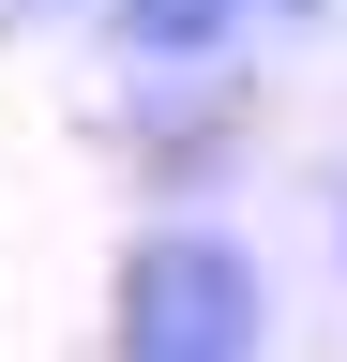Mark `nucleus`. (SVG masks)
<instances>
[{
    "instance_id": "1",
    "label": "nucleus",
    "mask_w": 347,
    "mask_h": 362,
    "mask_svg": "<svg viewBox=\"0 0 347 362\" xmlns=\"http://www.w3.org/2000/svg\"><path fill=\"white\" fill-rule=\"evenodd\" d=\"M272 347V272L227 226H136L106 287V362H257Z\"/></svg>"
},
{
    "instance_id": "3",
    "label": "nucleus",
    "mask_w": 347,
    "mask_h": 362,
    "mask_svg": "<svg viewBox=\"0 0 347 362\" xmlns=\"http://www.w3.org/2000/svg\"><path fill=\"white\" fill-rule=\"evenodd\" d=\"M272 16H317V0H272Z\"/></svg>"
},
{
    "instance_id": "2",
    "label": "nucleus",
    "mask_w": 347,
    "mask_h": 362,
    "mask_svg": "<svg viewBox=\"0 0 347 362\" xmlns=\"http://www.w3.org/2000/svg\"><path fill=\"white\" fill-rule=\"evenodd\" d=\"M106 45L136 76H196V61L242 45V0H106Z\"/></svg>"
},
{
    "instance_id": "4",
    "label": "nucleus",
    "mask_w": 347,
    "mask_h": 362,
    "mask_svg": "<svg viewBox=\"0 0 347 362\" xmlns=\"http://www.w3.org/2000/svg\"><path fill=\"white\" fill-rule=\"evenodd\" d=\"M332 257H347V226H332Z\"/></svg>"
}]
</instances>
